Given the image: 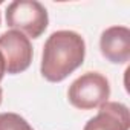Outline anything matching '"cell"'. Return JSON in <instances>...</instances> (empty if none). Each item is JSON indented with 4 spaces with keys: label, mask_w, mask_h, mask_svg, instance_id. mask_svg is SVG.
<instances>
[{
    "label": "cell",
    "mask_w": 130,
    "mask_h": 130,
    "mask_svg": "<svg viewBox=\"0 0 130 130\" xmlns=\"http://www.w3.org/2000/svg\"><path fill=\"white\" fill-rule=\"evenodd\" d=\"M86 57L84 38L75 31H55L43 46L40 72L44 80L60 83L77 71Z\"/></svg>",
    "instance_id": "1"
},
{
    "label": "cell",
    "mask_w": 130,
    "mask_h": 130,
    "mask_svg": "<svg viewBox=\"0 0 130 130\" xmlns=\"http://www.w3.org/2000/svg\"><path fill=\"white\" fill-rule=\"evenodd\" d=\"M6 25L28 38H38L49 25L46 8L37 0H15L5 11Z\"/></svg>",
    "instance_id": "2"
},
{
    "label": "cell",
    "mask_w": 130,
    "mask_h": 130,
    "mask_svg": "<svg viewBox=\"0 0 130 130\" xmlns=\"http://www.w3.org/2000/svg\"><path fill=\"white\" fill-rule=\"evenodd\" d=\"M110 83L100 72H86L78 77L68 90L69 103L80 110L98 109L109 101Z\"/></svg>",
    "instance_id": "3"
},
{
    "label": "cell",
    "mask_w": 130,
    "mask_h": 130,
    "mask_svg": "<svg viewBox=\"0 0 130 130\" xmlns=\"http://www.w3.org/2000/svg\"><path fill=\"white\" fill-rule=\"evenodd\" d=\"M0 54L5 60L8 74L15 75L25 72L32 63L34 49L31 40L19 31H6L0 35Z\"/></svg>",
    "instance_id": "4"
},
{
    "label": "cell",
    "mask_w": 130,
    "mask_h": 130,
    "mask_svg": "<svg viewBox=\"0 0 130 130\" xmlns=\"http://www.w3.org/2000/svg\"><path fill=\"white\" fill-rule=\"evenodd\" d=\"M100 49L106 60L124 64L130 60V29L127 26H110L103 31Z\"/></svg>",
    "instance_id": "5"
},
{
    "label": "cell",
    "mask_w": 130,
    "mask_h": 130,
    "mask_svg": "<svg viewBox=\"0 0 130 130\" xmlns=\"http://www.w3.org/2000/svg\"><path fill=\"white\" fill-rule=\"evenodd\" d=\"M98 113L90 118L83 130H128L130 112L122 103L106 101L98 107Z\"/></svg>",
    "instance_id": "6"
},
{
    "label": "cell",
    "mask_w": 130,
    "mask_h": 130,
    "mask_svg": "<svg viewBox=\"0 0 130 130\" xmlns=\"http://www.w3.org/2000/svg\"><path fill=\"white\" fill-rule=\"evenodd\" d=\"M0 130H34L32 125L19 113H0Z\"/></svg>",
    "instance_id": "7"
},
{
    "label": "cell",
    "mask_w": 130,
    "mask_h": 130,
    "mask_svg": "<svg viewBox=\"0 0 130 130\" xmlns=\"http://www.w3.org/2000/svg\"><path fill=\"white\" fill-rule=\"evenodd\" d=\"M5 74H6V69H5V60H3L2 54H0V81L3 80Z\"/></svg>",
    "instance_id": "8"
},
{
    "label": "cell",
    "mask_w": 130,
    "mask_h": 130,
    "mask_svg": "<svg viewBox=\"0 0 130 130\" xmlns=\"http://www.w3.org/2000/svg\"><path fill=\"white\" fill-rule=\"evenodd\" d=\"M2 96H3V92H2V87H0V104H2Z\"/></svg>",
    "instance_id": "9"
},
{
    "label": "cell",
    "mask_w": 130,
    "mask_h": 130,
    "mask_svg": "<svg viewBox=\"0 0 130 130\" xmlns=\"http://www.w3.org/2000/svg\"><path fill=\"white\" fill-rule=\"evenodd\" d=\"M0 5H2V0H0ZM0 23H2V15H0Z\"/></svg>",
    "instance_id": "10"
}]
</instances>
